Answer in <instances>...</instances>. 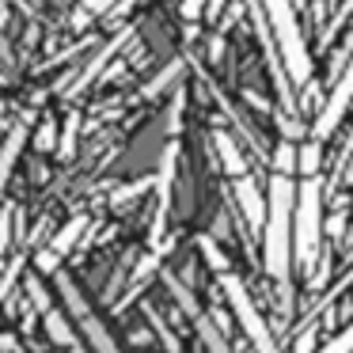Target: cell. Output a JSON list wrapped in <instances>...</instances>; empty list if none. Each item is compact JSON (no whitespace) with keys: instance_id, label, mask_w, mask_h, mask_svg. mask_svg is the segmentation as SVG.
Instances as JSON below:
<instances>
[{"instance_id":"cell-1","label":"cell","mask_w":353,"mask_h":353,"mask_svg":"<svg viewBox=\"0 0 353 353\" xmlns=\"http://www.w3.org/2000/svg\"><path fill=\"white\" fill-rule=\"evenodd\" d=\"M292 194L296 183L285 175L270 179V194H266V228H262V266L274 277L281 304L289 307L292 300Z\"/></svg>"},{"instance_id":"cell-2","label":"cell","mask_w":353,"mask_h":353,"mask_svg":"<svg viewBox=\"0 0 353 353\" xmlns=\"http://www.w3.org/2000/svg\"><path fill=\"white\" fill-rule=\"evenodd\" d=\"M262 8H266L270 31H274V42H277V54H281L289 84L292 88L307 84V80H312V54H307L304 31H300V23H296L292 0H262Z\"/></svg>"},{"instance_id":"cell-3","label":"cell","mask_w":353,"mask_h":353,"mask_svg":"<svg viewBox=\"0 0 353 353\" xmlns=\"http://www.w3.org/2000/svg\"><path fill=\"white\" fill-rule=\"evenodd\" d=\"M323 243V179H304L296 186V209H292V254L300 266H312Z\"/></svg>"},{"instance_id":"cell-4","label":"cell","mask_w":353,"mask_h":353,"mask_svg":"<svg viewBox=\"0 0 353 353\" xmlns=\"http://www.w3.org/2000/svg\"><path fill=\"white\" fill-rule=\"evenodd\" d=\"M221 285H224V296H228L232 312H236L239 327H243L247 338H251L254 350H259V353H281V350H277V342H274V334H270V327H266V319H262L259 307L251 304V296H247V285L239 281V277H232V274H224Z\"/></svg>"},{"instance_id":"cell-5","label":"cell","mask_w":353,"mask_h":353,"mask_svg":"<svg viewBox=\"0 0 353 353\" xmlns=\"http://www.w3.org/2000/svg\"><path fill=\"white\" fill-rule=\"evenodd\" d=\"M57 285H61V296H65V304H69V312H72V319L80 323V330H84V338H88V345H92L95 353H122L114 345V338L107 334V327L99 323V315L88 307V300L77 292V285H72V277L69 274H57Z\"/></svg>"},{"instance_id":"cell-6","label":"cell","mask_w":353,"mask_h":353,"mask_svg":"<svg viewBox=\"0 0 353 353\" xmlns=\"http://www.w3.org/2000/svg\"><path fill=\"white\" fill-rule=\"evenodd\" d=\"M353 107V61L342 69V77H338V84H334V92H330V99L323 103V110H319V118H315V141H323V137H330V133L342 125V118H345V110Z\"/></svg>"},{"instance_id":"cell-7","label":"cell","mask_w":353,"mask_h":353,"mask_svg":"<svg viewBox=\"0 0 353 353\" xmlns=\"http://www.w3.org/2000/svg\"><path fill=\"white\" fill-rule=\"evenodd\" d=\"M236 201H239V209H243V216H247V228L254 232V236H262V228H266V194L259 190V183H254L251 175L247 179H236Z\"/></svg>"},{"instance_id":"cell-8","label":"cell","mask_w":353,"mask_h":353,"mask_svg":"<svg viewBox=\"0 0 353 353\" xmlns=\"http://www.w3.org/2000/svg\"><path fill=\"white\" fill-rule=\"evenodd\" d=\"M23 145H27V125H16V130L8 133V141L0 145V194H4L12 171H16V160H19V152H23Z\"/></svg>"},{"instance_id":"cell-9","label":"cell","mask_w":353,"mask_h":353,"mask_svg":"<svg viewBox=\"0 0 353 353\" xmlns=\"http://www.w3.org/2000/svg\"><path fill=\"white\" fill-rule=\"evenodd\" d=\"M213 145H216V152H221L224 171H228L232 179H247V160H243V152H239V145L232 141V133L216 130L213 133Z\"/></svg>"},{"instance_id":"cell-10","label":"cell","mask_w":353,"mask_h":353,"mask_svg":"<svg viewBox=\"0 0 353 353\" xmlns=\"http://www.w3.org/2000/svg\"><path fill=\"white\" fill-rule=\"evenodd\" d=\"M194 327H198V334H201V345H205L209 353H232L228 338H224V330L213 323V315H198V319H194Z\"/></svg>"},{"instance_id":"cell-11","label":"cell","mask_w":353,"mask_h":353,"mask_svg":"<svg viewBox=\"0 0 353 353\" xmlns=\"http://www.w3.org/2000/svg\"><path fill=\"white\" fill-rule=\"evenodd\" d=\"M42 327H46V334H50V342H54V345H69V350L77 345V330L69 327V319H65L57 307L42 315Z\"/></svg>"},{"instance_id":"cell-12","label":"cell","mask_w":353,"mask_h":353,"mask_svg":"<svg viewBox=\"0 0 353 353\" xmlns=\"http://www.w3.org/2000/svg\"><path fill=\"white\" fill-rule=\"evenodd\" d=\"M319 163H323V152H319V141H312V145L296 148V171L307 179H319Z\"/></svg>"},{"instance_id":"cell-13","label":"cell","mask_w":353,"mask_h":353,"mask_svg":"<svg viewBox=\"0 0 353 353\" xmlns=\"http://www.w3.org/2000/svg\"><path fill=\"white\" fill-rule=\"evenodd\" d=\"M163 281H168V289H171V296H175L179 300V304H183V312L186 315H190V319H198V315H205V312H201V307H198V300H194L190 296V292H186V285L183 281H179V277H163Z\"/></svg>"},{"instance_id":"cell-14","label":"cell","mask_w":353,"mask_h":353,"mask_svg":"<svg viewBox=\"0 0 353 353\" xmlns=\"http://www.w3.org/2000/svg\"><path fill=\"white\" fill-rule=\"evenodd\" d=\"M274 168H277V175L292 179V171H296V148H292V141H281V145H277Z\"/></svg>"},{"instance_id":"cell-15","label":"cell","mask_w":353,"mask_h":353,"mask_svg":"<svg viewBox=\"0 0 353 353\" xmlns=\"http://www.w3.org/2000/svg\"><path fill=\"white\" fill-rule=\"evenodd\" d=\"M84 224H88L84 216H77V221H69V228H65V232H57V236H54V243H50V251L65 254L72 243H77V236H80V232H84Z\"/></svg>"},{"instance_id":"cell-16","label":"cell","mask_w":353,"mask_h":353,"mask_svg":"<svg viewBox=\"0 0 353 353\" xmlns=\"http://www.w3.org/2000/svg\"><path fill=\"white\" fill-rule=\"evenodd\" d=\"M198 247H201V254H205V262L216 270V274H221V277L228 274V259H224V254H221V247L213 243V236H201V239H198Z\"/></svg>"},{"instance_id":"cell-17","label":"cell","mask_w":353,"mask_h":353,"mask_svg":"<svg viewBox=\"0 0 353 353\" xmlns=\"http://www.w3.org/2000/svg\"><path fill=\"white\" fill-rule=\"evenodd\" d=\"M118 4H122V0H84V12L77 16V23H80L84 16H107V12L114 16V8H118Z\"/></svg>"},{"instance_id":"cell-18","label":"cell","mask_w":353,"mask_h":353,"mask_svg":"<svg viewBox=\"0 0 353 353\" xmlns=\"http://www.w3.org/2000/svg\"><path fill=\"white\" fill-rule=\"evenodd\" d=\"M179 72H183V65H179V61H171L168 69H163V77H160V80H152V84L145 88V95H156V92H163L168 84H175V77H179Z\"/></svg>"},{"instance_id":"cell-19","label":"cell","mask_w":353,"mask_h":353,"mask_svg":"<svg viewBox=\"0 0 353 353\" xmlns=\"http://www.w3.org/2000/svg\"><path fill=\"white\" fill-rule=\"evenodd\" d=\"M319 353H353V327H345L342 334H338L330 345H323Z\"/></svg>"},{"instance_id":"cell-20","label":"cell","mask_w":353,"mask_h":353,"mask_svg":"<svg viewBox=\"0 0 353 353\" xmlns=\"http://www.w3.org/2000/svg\"><path fill=\"white\" fill-rule=\"evenodd\" d=\"M57 145V122L50 118V122L39 125V148H54Z\"/></svg>"},{"instance_id":"cell-21","label":"cell","mask_w":353,"mask_h":353,"mask_svg":"<svg viewBox=\"0 0 353 353\" xmlns=\"http://www.w3.org/2000/svg\"><path fill=\"white\" fill-rule=\"evenodd\" d=\"M205 8H209V0H183V19H201L205 16Z\"/></svg>"},{"instance_id":"cell-22","label":"cell","mask_w":353,"mask_h":353,"mask_svg":"<svg viewBox=\"0 0 353 353\" xmlns=\"http://www.w3.org/2000/svg\"><path fill=\"white\" fill-rule=\"evenodd\" d=\"M292 353H315V330H312V327H307L304 334L292 342Z\"/></svg>"},{"instance_id":"cell-23","label":"cell","mask_w":353,"mask_h":353,"mask_svg":"<svg viewBox=\"0 0 353 353\" xmlns=\"http://www.w3.org/2000/svg\"><path fill=\"white\" fill-rule=\"evenodd\" d=\"M34 262H39V270H42V274H50V270H57L61 254H57V251H50V247H46V251H39V259H34Z\"/></svg>"},{"instance_id":"cell-24","label":"cell","mask_w":353,"mask_h":353,"mask_svg":"<svg viewBox=\"0 0 353 353\" xmlns=\"http://www.w3.org/2000/svg\"><path fill=\"white\" fill-rule=\"evenodd\" d=\"M8 239H12V213L0 216V254L8 251Z\"/></svg>"},{"instance_id":"cell-25","label":"cell","mask_w":353,"mask_h":353,"mask_svg":"<svg viewBox=\"0 0 353 353\" xmlns=\"http://www.w3.org/2000/svg\"><path fill=\"white\" fill-rule=\"evenodd\" d=\"M221 8H224V0H209V8H205V16H209V19H216V16H221Z\"/></svg>"},{"instance_id":"cell-26","label":"cell","mask_w":353,"mask_h":353,"mask_svg":"<svg viewBox=\"0 0 353 353\" xmlns=\"http://www.w3.org/2000/svg\"><path fill=\"white\" fill-rule=\"evenodd\" d=\"M133 4H137V0H122V4H118V8H114V16H125V12L133 8Z\"/></svg>"},{"instance_id":"cell-27","label":"cell","mask_w":353,"mask_h":353,"mask_svg":"<svg viewBox=\"0 0 353 353\" xmlns=\"http://www.w3.org/2000/svg\"><path fill=\"white\" fill-rule=\"evenodd\" d=\"M342 57H353V31H350V39H345V54Z\"/></svg>"},{"instance_id":"cell-28","label":"cell","mask_w":353,"mask_h":353,"mask_svg":"<svg viewBox=\"0 0 353 353\" xmlns=\"http://www.w3.org/2000/svg\"><path fill=\"white\" fill-rule=\"evenodd\" d=\"M69 353H88V350H84V345H72V350H69Z\"/></svg>"},{"instance_id":"cell-29","label":"cell","mask_w":353,"mask_h":353,"mask_svg":"<svg viewBox=\"0 0 353 353\" xmlns=\"http://www.w3.org/2000/svg\"><path fill=\"white\" fill-rule=\"evenodd\" d=\"M304 4H307V0H292V8H304Z\"/></svg>"}]
</instances>
